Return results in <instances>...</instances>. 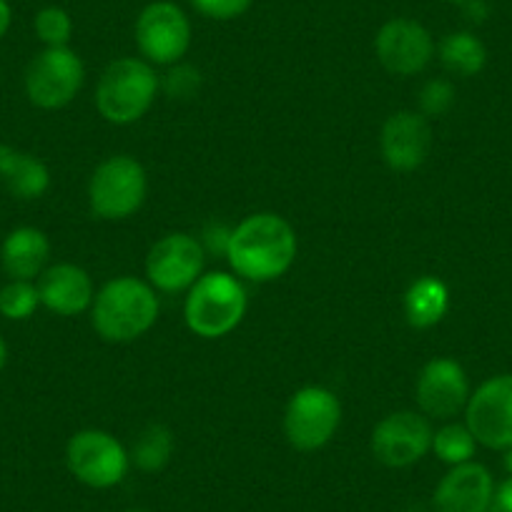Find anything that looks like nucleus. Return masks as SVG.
Here are the masks:
<instances>
[{"mask_svg": "<svg viewBox=\"0 0 512 512\" xmlns=\"http://www.w3.org/2000/svg\"><path fill=\"white\" fill-rule=\"evenodd\" d=\"M166 86H169V93L174 98H189L199 88V71L189 66H176L166 78Z\"/></svg>", "mask_w": 512, "mask_h": 512, "instance_id": "nucleus-28", "label": "nucleus"}, {"mask_svg": "<svg viewBox=\"0 0 512 512\" xmlns=\"http://www.w3.org/2000/svg\"><path fill=\"white\" fill-rule=\"evenodd\" d=\"M191 6L214 21H231L249 11L251 0H191Z\"/></svg>", "mask_w": 512, "mask_h": 512, "instance_id": "nucleus-27", "label": "nucleus"}, {"mask_svg": "<svg viewBox=\"0 0 512 512\" xmlns=\"http://www.w3.org/2000/svg\"><path fill=\"white\" fill-rule=\"evenodd\" d=\"M126 512H149V510H126Z\"/></svg>", "mask_w": 512, "mask_h": 512, "instance_id": "nucleus-34", "label": "nucleus"}, {"mask_svg": "<svg viewBox=\"0 0 512 512\" xmlns=\"http://www.w3.org/2000/svg\"><path fill=\"white\" fill-rule=\"evenodd\" d=\"M0 181L16 199L33 201L41 199L48 191L51 174L38 156L11 149V146H0Z\"/></svg>", "mask_w": 512, "mask_h": 512, "instance_id": "nucleus-19", "label": "nucleus"}, {"mask_svg": "<svg viewBox=\"0 0 512 512\" xmlns=\"http://www.w3.org/2000/svg\"><path fill=\"white\" fill-rule=\"evenodd\" d=\"M452 103H455V88H452L450 81L435 78V81L422 88L420 108L425 116H442V113L450 111Z\"/></svg>", "mask_w": 512, "mask_h": 512, "instance_id": "nucleus-26", "label": "nucleus"}, {"mask_svg": "<svg viewBox=\"0 0 512 512\" xmlns=\"http://www.w3.org/2000/svg\"><path fill=\"white\" fill-rule=\"evenodd\" d=\"M432 450L447 465H465L475 457L477 440L467 425H445L432 435Z\"/></svg>", "mask_w": 512, "mask_h": 512, "instance_id": "nucleus-23", "label": "nucleus"}, {"mask_svg": "<svg viewBox=\"0 0 512 512\" xmlns=\"http://www.w3.org/2000/svg\"><path fill=\"white\" fill-rule=\"evenodd\" d=\"M440 61L447 71L457 73V76H477L485 68L487 51L480 38L472 33H450L440 43Z\"/></svg>", "mask_w": 512, "mask_h": 512, "instance_id": "nucleus-21", "label": "nucleus"}, {"mask_svg": "<svg viewBox=\"0 0 512 512\" xmlns=\"http://www.w3.org/2000/svg\"><path fill=\"white\" fill-rule=\"evenodd\" d=\"M382 156L395 171H415L430 156L432 131L422 113L400 111L390 116L382 126Z\"/></svg>", "mask_w": 512, "mask_h": 512, "instance_id": "nucleus-15", "label": "nucleus"}, {"mask_svg": "<svg viewBox=\"0 0 512 512\" xmlns=\"http://www.w3.org/2000/svg\"><path fill=\"white\" fill-rule=\"evenodd\" d=\"M467 400H470V382L460 362L437 357L422 367L417 377V402L425 415L447 420L465 410Z\"/></svg>", "mask_w": 512, "mask_h": 512, "instance_id": "nucleus-14", "label": "nucleus"}, {"mask_svg": "<svg viewBox=\"0 0 512 512\" xmlns=\"http://www.w3.org/2000/svg\"><path fill=\"white\" fill-rule=\"evenodd\" d=\"M204 236H206V241H209L211 251H219V254L226 256V249H229L231 231L226 229L224 224H211V226H206Z\"/></svg>", "mask_w": 512, "mask_h": 512, "instance_id": "nucleus-29", "label": "nucleus"}, {"mask_svg": "<svg viewBox=\"0 0 512 512\" xmlns=\"http://www.w3.org/2000/svg\"><path fill=\"white\" fill-rule=\"evenodd\" d=\"M174 455V435L166 425H149L134 442L131 462L144 472H161Z\"/></svg>", "mask_w": 512, "mask_h": 512, "instance_id": "nucleus-22", "label": "nucleus"}, {"mask_svg": "<svg viewBox=\"0 0 512 512\" xmlns=\"http://www.w3.org/2000/svg\"><path fill=\"white\" fill-rule=\"evenodd\" d=\"M246 314V292L236 277L211 272L196 279L184 304V319L194 334L216 339L239 327Z\"/></svg>", "mask_w": 512, "mask_h": 512, "instance_id": "nucleus-4", "label": "nucleus"}, {"mask_svg": "<svg viewBox=\"0 0 512 512\" xmlns=\"http://www.w3.org/2000/svg\"><path fill=\"white\" fill-rule=\"evenodd\" d=\"M41 304L61 317H76L93 304V282L76 264H56L38 277Z\"/></svg>", "mask_w": 512, "mask_h": 512, "instance_id": "nucleus-17", "label": "nucleus"}, {"mask_svg": "<svg viewBox=\"0 0 512 512\" xmlns=\"http://www.w3.org/2000/svg\"><path fill=\"white\" fill-rule=\"evenodd\" d=\"M83 78V61L71 48H46L28 63L26 93L33 106L53 111L68 106L76 98Z\"/></svg>", "mask_w": 512, "mask_h": 512, "instance_id": "nucleus-8", "label": "nucleus"}, {"mask_svg": "<svg viewBox=\"0 0 512 512\" xmlns=\"http://www.w3.org/2000/svg\"><path fill=\"white\" fill-rule=\"evenodd\" d=\"M38 304H41V294L33 282H21L13 279L11 284L0 289V314L13 322H23L36 314Z\"/></svg>", "mask_w": 512, "mask_h": 512, "instance_id": "nucleus-24", "label": "nucleus"}, {"mask_svg": "<svg viewBox=\"0 0 512 512\" xmlns=\"http://www.w3.org/2000/svg\"><path fill=\"white\" fill-rule=\"evenodd\" d=\"M495 500V480L480 462L455 465L437 485L435 512H487Z\"/></svg>", "mask_w": 512, "mask_h": 512, "instance_id": "nucleus-16", "label": "nucleus"}, {"mask_svg": "<svg viewBox=\"0 0 512 512\" xmlns=\"http://www.w3.org/2000/svg\"><path fill=\"white\" fill-rule=\"evenodd\" d=\"M11 21H13V13H11V6H8V0H0V38L8 33Z\"/></svg>", "mask_w": 512, "mask_h": 512, "instance_id": "nucleus-31", "label": "nucleus"}, {"mask_svg": "<svg viewBox=\"0 0 512 512\" xmlns=\"http://www.w3.org/2000/svg\"><path fill=\"white\" fill-rule=\"evenodd\" d=\"M48 256H51L48 236L33 226L13 229L0 249L6 274L11 279H21V282H33L36 277H41L46 272Z\"/></svg>", "mask_w": 512, "mask_h": 512, "instance_id": "nucleus-18", "label": "nucleus"}, {"mask_svg": "<svg viewBox=\"0 0 512 512\" xmlns=\"http://www.w3.org/2000/svg\"><path fill=\"white\" fill-rule=\"evenodd\" d=\"M500 512H512V475L505 482H500V487H495V500Z\"/></svg>", "mask_w": 512, "mask_h": 512, "instance_id": "nucleus-30", "label": "nucleus"}, {"mask_svg": "<svg viewBox=\"0 0 512 512\" xmlns=\"http://www.w3.org/2000/svg\"><path fill=\"white\" fill-rule=\"evenodd\" d=\"M204 269V246L189 234H169L151 246L146 274L161 292H184L196 284Z\"/></svg>", "mask_w": 512, "mask_h": 512, "instance_id": "nucleus-11", "label": "nucleus"}, {"mask_svg": "<svg viewBox=\"0 0 512 512\" xmlns=\"http://www.w3.org/2000/svg\"><path fill=\"white\" fill-rule=\"evenodd\" d=\"M452 3H465V0H452Z\"/></svg>", "mask_w": 512, "mask_h": 512, "instance_id": "nucleus-35", "label": "nucleus"}, {"mask_svg": "<svg viewBox=\"0 0 512 512\" xmlns=\"http://www.w3.org/2000/svg\"><path fill=\"white\" fill-rule=\"evenodd\" d=\"M6 362H8V347L6 342H3V337H0V369L6 367Z\"/></svg>", "mask_w": 512, "mask_h": 512, "instance_id": "nucleus-32", "label": "nucleus"}, {"mask_svg": "<svg viewBox=\"0 0 512 512\" xmlns=\"http://www.w3.org/2000/svg\"><path fill=\"white\" fill-rule=\"evenodd\" d=\"M377 58L395 76H415L425 71L435 56V41L422 23L412 18H392L377 33Z\"/></svg>", "mask_w": 512, "mask_h": 512, "instance_id": "nucleus-13", "label": "nucleus"}, {"mask_svg": "<svg viewBox=\"0 0 512 512\" xmlns=\"http://www.w3.org/2000/svg\"><path fill=\"white\" fill-rule=\"evenodd\" d=\"M66 465L78 482L96 490L116 487L126 477L131 455L103 430H81L68 440Z\"/></svg>", "mask_w": 512, "mask_h": 512, "instance_id": "nucleus-6", "label": "nucleus"}, {"mask_svg": "<svg viewBox=\"0 0 512 512\" xmlns=\"http://www.w3.org/2000/svg\"><path fill=\"white\" fill-rule=\"evenodd\" d=\"M136 43L156 66H171L186 56L191 46V23L176 3L156 0L136 21Z\"/></svg>", "mask_w": 512, "mask_h": 512, "instance_id": "nucleus-10", "label": "nucleus"}, {"mask_svg": "<svg viewBox=\"0 0 512 512\" xmlns=\"http://www.w3.org/2000/svg\"><path fill=\"white\" fill-rule=\"evenodd\" d=\"M467 422L477 445L512 450V374H497L467 400Z\"/></svg>", "mask_w": 512, "mask_h": 512, "instance_id": "nucleus-9", "label": "nucleus"}, {"mask_svg": "<svg viewBox=\"0 0 512 512\" xmlns=\"http://www.w3.org/2000/svg\"><path fill=\"white\" fill-rule=\"evenodd\" d=\"M93 327L106 342H134L159 319L154 287L136 277H118L93 297Z\"/></svg>", "mask_w": 512, "mask_h": 512, "instance_id": "nucleus-2", "label": "nucleus"}, {"mask_svg": "<svg viewBox=\"0 0 512 512\" xmlns=\"http://www.w3.org/2000/svg\"><path fill=\"white\" fill-rule=\"evenodd\" d=\"M447 307H450V292L437 277H420L405 294L407 322L415 329H430L440 324Z\"/></svg>", "mask_w": 512, "mask_h": 512, "instance_id": "nucleus-20", "label": "nucleus"}, {"mask_svg": "<svg viewBox=\"0 0 512 512\" xmlns=\"http://www.w3.org/2000/svg\"><path fill=\"white\" fill-rule=\"evenodd\" d=\"M33 26H36V36L41 38V43H46V48L68 46V41L73 36L71 16L58 6H48L43 11H38Z\"/></svg>", "mask_w": 512, "mask_h": 512, "instance_id": "nucleus-25", "label": "nucleus"}, {"mask_svg": "<svg viewBox=\"0 0 512 512\" xmlns=\"http://www.w3.org/2000/svg\"><path fill=\"white\" fill-rule=\"evenodd\" d=\"M342 422L337 395L324 387H304L289 400L284 412V432L289 445L302 452L322 450Z\"/></svg>", "mask_w": 512, "mask_h": 512, "instance_id": "nucleus-7", "label": "nucleus"}, {"mask_svg": "<svg viewBox=\"0 0 512 512\" xmlns=\"http://www.w3.org/2000/svg\"><path fill=\"white\" fill-rule=\"evenodd\" d=\"M144 166L131 156H111L96 166L88 184V204L98 219L121 221L134 216L146 199Z\"/></svg>", "mask_w": 512, "mask_h": 512, "instance_id": "nucleus-5", "label": "nucleus"}, {"mask_svg": "<svg viewBox=\"0 0 512 512\" xmlns=\"http://www.w3.org/2000/svg\"><path fill=\"white\" fill-rule=\"evenodd\" d=\"M505 470L512 475V450H505Z\"/></svg>", "mask_w": 512, "mask_h": 512, "instance_id": "nucleus-33", "label": "nucleus"}, {"mask_svg": "<svg viewBox=\"0 0 512 512\" xmlns=\"http://www.w3.org/2000/svg\"><path fill=\"white\" fill-rule=\"evenodd\" d=\"M231 269L249 282L284 277L297 259V234L277 214H254L231 231L226 249Z\"/></svg>", "mask_w": 512, "mask_h": 512, "instance_id": "nucleus-1", "label": "nucleus"}, {"mask_svg": "<svg viewBox=\"0 0 512 512\" xmlns=\"http://www.w3.org/2000/svg\"><path fill=\"white\" fill-rule=\"evenodd\" d=\"M156 91H159V78L151 63L141 58H118L101 73L96 108L108 123L126 126L146 116Z\"/></svg>", "mask_w": 512, "mask_h": 512, "instance_id": "nucleus-3", "label": "nucleus"}, {"mask_svg": "<svg viewBox=\"0 0 512 512\" xmlns=\"http://www.w3.org/2000/svg\"><path fill=\"white\" fill-rule=\"evenodd\" d=\"M432 427L417 412H392L372 432V455L384 467H410L432 450Z\"/></svg>", "mask_w": 512, "mask_h": 512, "instance_id": "nucleus-12", "label": "nucleus"}]
</instances>
